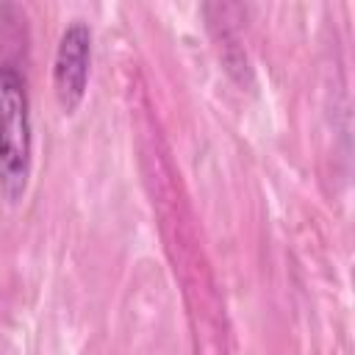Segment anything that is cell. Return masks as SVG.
I'll list each match as a JSON object with an SVG mask.
<instances>
[{
	"instance_id": "6da1fadb",
	"label": "cell",
	"mask_w": 355,
	"mask_h": 355,
	"mask_svg": "<svg viewBox=\"0 0 355 355\" xmlns=\"http://www.w3.org/2000/svg\"><path fill=\"white\" fill-rule=\"evenodd\" d=\"M33 161L31 100L19 69L0 61V191L8 202H19Z\"/></svg>"
},
{
	"instance_id": "7a4b0ae2",
	"label": "cell",
	"mask_w": 355,
	"mask_h": 355,
	"mask_svg": "<svg viewBox=\"0 0 355 355\" xmlns=\"http://www.w3.org/2000/svg\"><path fill=\"white\" fill-rule=\"evenodd\" d=\"M89 64H92V31L80 19H72L61 33L53 58V92L64 114H75L78 105L83 103L89 83Z\"/></svg>"
}]
</instances>
